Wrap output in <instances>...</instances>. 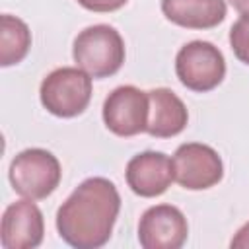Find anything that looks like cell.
Masks as SVG:
<instances>
[{
    "mask_svg": "<svg viewBox=\"0 0 249 249\" xmlns=\"http://www.w3.org/2000/svg\"><path fill=\"white\" fill-rule=\"evenodd\" d=\"M0 29V64L6 68L21 62L31 47V31L27 23L12 14H4Z\"/></svg>",
    "mask_w": 249,
    "mask_h": 249,
    "instance_id": "4fadbf2b",
    "label": "cell"
},
{
    "mask_svg": "<svg viewBox=\"0 0 249 249\" xmlns=\"http://www.w3.org/2000/svg\"><path fill=\"white\" fill-rule=\"evenodd\" d=\"M82 8L89 10V12H115L119 8H123L128 0H76Z\"/></svg>",
    "mask_w": 249,
    "mask_h": 249,
    "instance_id": "9a60e30c",
    "label": "cell"
},
{
    "mask_svg": "<svg viewBox=\"0 0 249 249\" xmlns=\"http://www.w3.org/2000/svg\"><path fill=\"white\" fill-rule=\"evenodd\" d=\"M103 123L117 136H136L146 132L148 91L136 86H119L103 101Z\"/></svg>",
    "mask_w": 249,
    "mask_h": 249,
    "instance_id": "52a82bcc",
    "label": "cell"
},
{
    "mask_svg": "<svg viewBox=\"0 0 249 249\" xmlns=\"http://www.w3.org/2000/svg\"><path fill=\"white\" fill-rule=\"evenodd\" d=\"M124 177H126V185L134 195L144 198L160 196L175 181L173 161L163 152L148 150L128 160Z\"/></svg>",
    "mask_w": 249,
    "mask_h": 249,
    "instance_id": "30bf717a",
    "label": "cell"
},
{
    "mask_svg": "<svg viewBox=\"0 0 249 249\" xmlns=\"http://www.w3.org/2000/svg\"><path fill=\"white\" fill-rule=\"evenodd\" d=\"M163 16L187 29H210L224 21L226 0H161Z\"/></svg>",
    "mask_w": 249,
    "mask_h": 249,
    "instance_id": "7c38bea8",
    "label": "cell"
},
{
    "mask_svg": "<svg viewBox=\"0 0 249 249\" xmlns=\"http://www.w3.org/2000/svg\"><path fill=\"white\" fill-rule=\"evenodd\" d=\"M189 224L173 204L150 206L138 222V241L144 249H179L187 241Z\"/></svg>",
    "mask_w": 249,
    "mask_h": 249,
    "instance_id": "ba28073f",
    "label": "cell"
},
{
    "mask_svg": "<svg viewBox=\"0 0 249 249\" xmlns=\"http://www.w3.org/2000/svg\"><path fill=\"white\" fill-rule=\"evenodd\" d=\"M124 41L121 33L107 23L82 29L72 45L76 66L91 78H109L117 74L124 62Z\"/></svg>",
    "mask_w": 249,
    "mask_h": 249,
    "instance_id": "7a4b0ae2",
    "label": "cell"
},
{
    "mask_svg": "<svg viewBox=\"0 0 249 249\" xmlns=\"http://www.w3.org/2000/svg\"><path fill=\"white\" fill-rule=\"evenodd\" d=\"M43 107L60 119L82 115L91 101V76L78 66H60L49 72L39 88Z\"/></svg>",
    "mask_w": 249,
    "mask_h": 249,
    "instance_id": "3957f363",
    "label": "cell"
},
{
    "mask_svg": "<svg viewBox=\"0 0 249 249\" xmlns=\"http://www.w3.org/2000/svg\"><path fill=\"white\" fill-rule=\"evenodd\" d=\"M45 235L41 208L31 198L12 202L2 214L0 243L4 249H35Z\"/></svg>",
    "mask_w": 249,
    "mask_h": 249,
    "instance_id": "9c48e42d",
    "label": "cell"
},
{
    "mask_svg": "<svg viewBox=\"0 0 249 249\" xmlns=\"http://www.w3.org/2000/svg\"><path fill=\"white\" fill-rule=\"evenodd\" d=\"M189 111L183 99L169 88H154L148 91V124L146 132L154 138H171L183 132Z\"/></svg>",
    "mask_w": 249,
    "mask_h": 249,
    "instance_id": "8fae6325",
    "label": "cell"
},
{
    "mask_svg": "<svg viewBox=\"0 0 249 249\" xmlns=\"http://www.w3.org/2000/svg\"><path fill=\"white\" fill-rule=\"evenodd\" d=\"M10 183L14 191L31 200L47 198L60 183L62 169L56 156L43 148H27L10 163Z\"/></svg>",
    "mask_w": 249,
    "mask_h": 249,
    "instance_id": "277c9868",
    "label": "cell"
},
{
    "mask_svg": "<svg viewBox=\"0 0 249 249\" xmlns=\"http://www.w3.org/2000/svg\"><path fill=\"white\" fill-rule=\"evenodd\" d=\"M230 4H231L239 14H249V0H230Z\"/></svg>",
    "mask_w": 249,
    "mask_h": 249,
    "instance_id": "e0dca14e",
    "label": "cell"
},
{
    "mask_svg": "<svg viewBox=\"0 0 249 249\" xmlns=\"http://www.w3.org/2000/svg\"><path fill=\"white\" fill-rule=\"evenodd\" d=\"M119 212L121 195L115 183L105 177H89L56 210V230L76 249H97L109 241Z\"/></svg>",
    "mask_w": 249,
    "mask_h": 249,
    "instance_id": "6da1fadb",
    "label": "cell"
},
{
    "mask_svg": "<svg viewBox=\"0 0 249 249\" xmlns=\"http://www.w3.org/2000/svg\"><path fill=\"white\" fill-rule=\"evenodd\" d=\"M175 74L191 91H210L226 76V58L222 51L208 41H189L175 56Z\"/></svg>",
    "mask_w": 249,
    "mask_h": 249,
    "instance_id": "5b68a950",
    "label": "cell"
},
{
    "mask_svg": "<svg viewBox=\"0 0 249 249\" xmlns=\"http://www.w3.org/2000/svg\"><path fill=\"white\" fill-rule=\"evenodd\" d=\"M175 181L189 191H204L224 177V163L218 152L200 142H185L173 154Z\"/></svg>",
    "mask_w": 249,
    "mask_h": 249,
    "instance_id": "8992f818",
    "label": "cell"
},
{
    "mask_svg": "<svg viewBox=\"0 0 249 249\" xmlns=\"http://www.w3.org/2000/svg\"><path fill=\"white\" fill-rule=\"evenodd\" d=\"M230 47L237 60L249 64V14H241L230 29Z\"/></svg>",
    "mask_w": 249,
    "mask_h": 249,
    "instance_id": "5bb4252c",
    "label": "cell"
},
{
    "mask_svg": "<svg viewBox=\"0 0 249 249\" xmlns=\"http://www.w3.org/2000/svg\"><path fill=\"white\" fill-rule=\"evenodd\" d=\"M230 247H235V249H247L249 247V222L247 224H243L239 230H237V233L231 237V241H230Z\"/></svg>",
    "mask_w": 249,
    "mask_h": 249,
    "instance_id": "2e32d148",
    "label": "cell"
}]
</instances>
